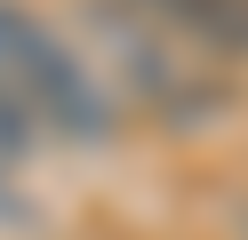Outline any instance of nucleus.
I'll return each instance as SVG.
<instances>
[{"label":"nucleus","instance_id":"obj_5","mask_svg":"<svg viewBox=\"0 0 248 240\" xmlns=\"http://www.w3.org/2000/svg\"><path fill=\"white\" fill-rule=\"evenodd\" d=\"M8 216H24V200H16V184H8V168H0V224Z\"/></svg>","mask_w":248,"mask_h":240},{"label":"nucleus","instance_id":"obj_3","mask_svg":"<svg viewBox=\"0 0 248 240\" xmlns=\"http://www.w3.org/2000/svg\"><path fill=\"white\" fill-rule=\"evenodd\" d=\"M128 8L192 56H216V64L248 56V0H128Z\"/></svg>","mask_w":248,"mask_h":240},{"label":"nucleus","instance_id":"obj_1","mask_svg":"<svg viewBox=\"0 0 248 240\" xmlns=\"http://www.w3.org/2000/svg\"><path fill=\"white\" fill-rule=\"evenodd\" d=\"M0 80L16 88V104L40 120V136H72V144H112L120 104L88 56L32 8V0H0Z\"/></svg>","mask_w":248,"mask_h":240},{"label":"nucleus","instance_id":"obj_2","mask_svg":"<svg viewBox=\"0 0 248 240\" xmlns=\"http://www.w3.org/2000/svg\"><path fill=\"white\" fill-rule=\"evenodd\" d=\"M80 16H88V32H96V56L112 64L120 96H128L144 120H160V128H208V120H224L232 96L200 72L192 48H176L160 24H144L128 0H80Z\"/></svg>","mask_w":248,"mask_h":240},{"label":"nucleus","instance_id":"obj_4","mask_svg":"<svg viewBox=\"0 0 248 240\" xmlns=\"http://www.w3.org/2000/svg\"><path fill=\"white\" fill-rule=\"evenodd\" d=\"M40 152V120L16 104V88L0 80V168H24V160Z\"/></svg>","mask_w":248,"mask_h":240}]
</instances>
